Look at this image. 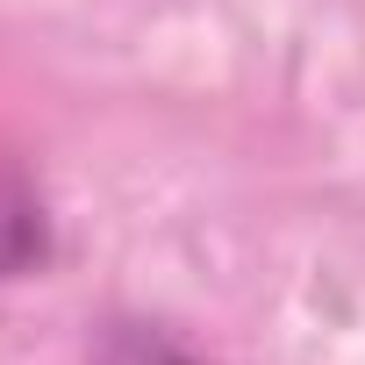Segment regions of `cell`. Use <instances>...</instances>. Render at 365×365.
<instances>
[{"mask_svg": "<svg viewBox=\"0 0 365 365\" xmlns=\"http://www.w3.org/2000/svg\"><path fill=\"white\" fill-rule=\"evenodd\" d=\"M51 258V215H43V194L29 165L8 150V136H0V279H22Z\"/></svg>", "mask_w": 365, "mask_h": 365, "instance_id": "obj_1", "label": "cell"}, {"mask_svg": "<svg viewBox=\"0 0 365 365\" xmlns=\"http://www.w3.org/2000/svg\"><path fill=\"white\" fill-rule=\"evenodd\" d=\"M101 365H201L194 351H179L165 329H143V322H122L108 344H101Z\"/></svg>", "mask_w": 365, "mask_h": 365, "instance_id": "obj_2", "label": "cell"}]
</instances>
